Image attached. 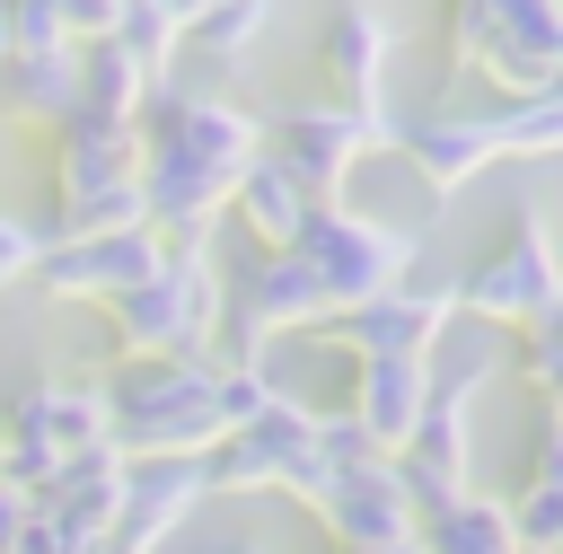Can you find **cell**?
<instances>
[{
  "instance_id": "cell-19",
  "label": "cell",
  "mask_w": 563,
  "mask_h": 554,
  "mask_svg": "<svg viewBox=\"0 0 563 554\" xmlns=\"http://www.w3.org/2000/svg\"><path fill=\"white\" fill-rule=\"evenodd\" d=\"M405 167L422 176V193H466L484 167H493V141H484V114H422L396 132Z\"/></svg>"
},
{
  "instance_id": "cell-30",
  "label": "cell",
  "mask_w": 563,
  "mask_h": 554,
  "mask_svg": "<svg viewBox=\"0 0 563 554\" xmlns=\"http://www.w3.org/2000/svg\"><path fill=\"white\" fill-rule=\"evenodd\" d=\"M528 484H563V413L537 422V448H528Z\"/></svg>"
},
{
  "instance_id": "cell-35",
  "label": "cell",
  "mask_w": 563,
  "mask_h": 554,
  "mask_svg": "<svg viewBox=\"0 0 563 554\" xmlns=\"http://www.w3.org/2000/svg\"><path fill=\"white\" fill-rule=\"evenodd\" d=\"M554 70H563V53H554Z\"/></svg>"
},
{
  "instance_id": "cell-5",
  "label": "cell",
  "mask_w": 563,
  "mask_h": 554,
  "mask_svg": "<svg viewBox=\"0 0 563 554\" xmlns=\"http://www.w3.org/2000/svg\"><path fill=\"white\" fill-rule=\"evenodd\" d=\"M290 255L317 273V290H325L334 317L361 308V299H387L396 281H413V237L387 229V220H369V211H352V202H325V211L299 229Z\"/></svg>"
},
{
  "instance_id": "cell-12",
  "label": "cell",
  "mask_w": 563,
  "mask_h": 554,
  "mask_svg": "<svg viewBox=\"0 0 563 554\" xmlns=\"http://www.w3.org/2000/svg\"><path fill=\"white\" fill-rule=\"evenodd\" d=\"M475 387H484V369H466L457 387H431V405H422V422H413V440H405V457H396V475H405V501H413V528L466 492V448H475Z\"/></svg>"
},
{
  "instance_id": "cell-34",
  "label": "cell",
  "mask_w": 563,
  "mask_h": 554,
  "mask_svg": "<svg viewBox=\"0 0 563 554\" xmlns=\"http://www.w3.org/2000/svg\"><path fill=\"white\" fill-rule=\"evenodd\" d=\"M229 554H273V545H229Z\"/></svg>"
},
{
  "instance_id": "cell-17",
  "label": "cell",
  "mask_w": 563,
  "mask_h": 554,
  "mask_svg": "<svg viewBox=\"0 0 563 554\" xmlns=\"http://www.w3.org/2000/svg\"><path fill=\"white\" fill-rule=\"evenodd\" d=\"M431 361H352V431L369 440V457H405L422 405H431Z\"/></svg>"
},
{
  "instance_id": "cell-26",
  "label": "cell",
  "mask_w": 563,
  "mask_h": 554,
  "mask_svg": "<svg viewBox=\"0 0 563 554\" xmlns=\"http://www.w3.org/2000/svg\"><path fill=\"white\" fill-rule=\"evenodd\" d=\"M273 396H282V378H273V369H220V378H211V413H220V440H229V431H246V422H255Z\"/></svg>"
},
{
  "instance_id": "cell-20",
  "label": "cell",
  "mask_w": 563,
  "mask_h": 554,
  "mask_svg": "<svg viewBox=\"0 0 563 554\" xmlns=\"http://www.w3.org/2000/svg\"><path fill=\"white\" fill-rule=\"evenodd\" d=\"M0 106L26 132H70L79 123V53H9L0 62Z\"/></svg>"
},
{
  "instance_id": "cell-10",
  "label": "cell",
  "mask_w": 563,
  "mask_h": 554,
  "mask_svg": "<svg viewBox=\"0 0 563 554\" xmlns=\"http://www.w3.org/2000/svg\"><path fill=\"white\" fill-rule=\"evenodd\" d=\"M308 519L334 536V554H413V501H405V475H396V457L334 466Z\"/></svg>"
},
{
  "instance_id": "cell-8",
  "label": "cell",
  "mask_w": 563,
  "mask_h": 554,
  "mask_svg": "<svg viewBox=\"0 0 563 554\" xmlns=\"http://www.w3.org/2000/svg\"><path fill=\"white\" fill-rule=\"evenodd\" d=\"M378 149H396V123L387 114H352V106H290L282 123H273V167L325 211L343 185H352V167L361 158H378Z\"/></svg>"
},
{
  "instance_id": "cell-6",
  "label": "cell",
  "mask_w": 563,
  "mask_h": 554,
  "mask_svg": "<svg viewBox=\"0 0 563 554\" xmlns=\"http://www.w3.org/2000/svg\"><path fill=\"white\" fill-rule=\"evenodd\" d=\"M106 440V413H97V396L88 387H70V378H26L18 396H9V413H0V484H18L26 501L79 457V448H97Z\"/></svg>"
},
{
  "instance_id": "cell-21",
  "label": "cell",
  "mask_w": 563,
  "mask_h": 554,
  "mask_svg": "<svg viewBox=\"0 0 563 554\" xmlns=\"http://www.w3.org/2000/svg\"><path fill=\"white\" fill-rule=\"evenodd\" d=\"M229 211L246 220L255 255H290V246H299V229L317 220V202H308V193H299V185L264 158V149H255V158H246V176L229 185Z\"/></svg>"
},
{
  "instance_id": "cell-2",
  "label": "cell",
  "mask_w": 563,
  "mask_h": 554,
  "mask_svg": "<svg viewBox=\"0 0 563 554\" xmlns=\"http://www.w3.org/2000/svg\"><path fill=\"white\" fill-rule=\"evenodd\" d=\"M211 352H167V361H114L88 396L106 413V448L123 466L141 457H211L220 448V413H211Z\"/></svg>"
},
{
  "instance_id": "cell-3",
  "label": "cell",
  "mask_w": 563,
  "mask_h": 554,
  "mask_svg": "<svg viewBox=\"0 0 563 554\" xmlns=\"http://www.w3.org/2000/svg\"><path fill=\"white\" fill-rule=\"evenodd\" d=\"M220 264L211 246H167V264L106 299V334H114V361H167V352H211V325H220Z\"/></svg>"
},
{
  "instance_id": "cell-29",
  "label": "cell",
  "mask_w": 563,
  "mask_h": 554,
  "mask_svg": "<svg viewBox=\"0 0 563 554\" xmlns=\"http://www.w3.org/2000/svg\"><path fill=\"white\" fill-rule=\"evenodd\" d=\"M35 255H44V229H35V220H18V211H0V281L35 273Z\"/></svg>"
},
{
  "instance_id": "cell-36",
  "label": "cell",
  "mask_w": 563,
  "mask_h": 554,
  "mask_svg": "<svg viewBox=\"0 0 563 554\" xmlns=\"http://www.w3.org/2000/svg\"><path fill=\"white\" fill-rule=\"evenodd\" d=\"M106 554H114V545H106Z\"/></svg>"
},
{
  "instance_id": "cell-11",
  "label": "cell",
  "mask_w": 563,
  "mask_h": 554,
  "mask_svg": "<svg viewBox=\"0 0 563 554\" xmlns=\"http://www.w3.org/2000/svg\"><path fill=\"white\" fill-rule=\"evenodd\" d=\"M158 264H167V246H158L150 229H114V237H62V246H44L26 281H35L53 308H106V299L141 290Z\"/></svg>"
},
{
  "instance_id": "cell-25",
  "label": "cell",
  "mask_w": 563,
  "mask_h": 554,
  "mask_svg": "<svg viewBox=\"0 0 563 554\" xmlns=\"http://www.w3.org/2000/svg\"><path fill=\"white\" fill-rule=\"evenodd\" d=\"M106 44H123V53H132V62H141L150 79H176V44H185V35H176V18H167L158 0H123V9H114V35H106Z\"/></svg>"
},
{
  "instance_id": "cell-18",
  "label": "cell",
  "mask_w": 563,
  "mask_h": 554,
  "mask_svg": "<svg viewBox=\"0 0 563 554\" xmlns=\"http://www.w3.org/2000/svg\"><path fill=\"white\" fill-rule=\"evenodd\" d=\"M229 317H246L273 343V334H317L334 308H325V290H317V273L299 255H255L238 273V290H229Z\"/></svg>"
},
{
  "instance_id": "cell-27",
  "label": "cell",
  "mask_w": 563,
  "mask_h": 554,
  "mask_svg": "<svg viewBox=\"0 0 563 554\" xmlns=\"http://www.w3.org/2000/svg\"><path fill=\"white\" fill-rule=\"evenodd\" d=\"M264 26H273V0H211V9L194 18V44H211V53H246Z\"/></svg>"
},
{
  "instance_id": "cell-13",
  "label": "cell",
  "mask_w": 563,
  "mask_h": 554,
  "mask_svg": "<svg viewBox=\"0 0 563 554\" xmlns=\"http://www.w3.org/2000/svg\"><path fill=\"white\" fill-rule=\"evenodd\" d=\"M308 422H317V405H299L290 387L246 422V431H229L211 457H202V492H220V501H246V492H282L299 466H308Z\"/></svg>"
},
{
  "instance_id": "cell-32",
  "label": "cell",
  "mask_w": 563,
  "mask_h": 554,
  "mask_svg": "<svg viewBox=\"0 0 563 554\" xmlns=\"http://www.w3.org/2000/svg\"><path fill=\"white\" fill-rule=\"evenodd\" d=\"M528 352H563V290H554V308L528 325Z\"/></svg>"
},
{
  "instance_id": "cell-28",
  "label": "cell",
  "mask_w": 563,
  "mask_h": 554,
  "mask_svg": "<svg viewBox=\"0 0 563 554\" xmlns=\"http://www.w3.org/2000/svg\"><path fill=\"white\" fill-rule=\"evenodd\" d=\"M35 9L53 18V35H62L70 53H88V44L114 35V9H123V0H35Z\"/></svg>"
},
{
  "instance_id": "cell-14",
  "label": "cell",
  "mask_w": 563,
  "mask_h": 554,
  "mask_svg": "<svg viewBox=\"0 0 563 554\" xmlns=\"http://www.w3.org/2000/svg\"><path fill=\"white\" fill-rule=\"evenodd\" d=\"M202 457H141L123 466V501H114V554H158L194 510H202Z\"/></svg>"
},
{
  "instance_id": "cell-15",
  "label": "cell",
  "mask_w": 563,
  "mask_h": 554,
  "mask_svg": "<svg viewBox=\"0 0 563 554\" xmlns=\"http://www.w3.org/2000/svg\"><path fill=\"white\" fill-rule=\"evenodd\" d=\"M114 501H123V457L97 440V448H79V457L35 492V519H44L70 554H106V536H114Z\"/></svg>"
},
{
  "instance_id": "cell-33",
  "label": "cell",
  "mask_w": 563,
  "mask_h": 554,
  "mask_svg": "<svg viewBox=\"0 0 563 554\" xmlns=\"http://www.w3.org/2000/svg\"><path fill=\"white\" fill-rule=\"evenodd\" d=\"M0 62H9V0H0Z\"/></svg>"
},
{
  "instance_id": "cell-31",
  "label": "cell",
  "mask_w": 563,
  "mask_h": 554,
  "mask_svg": "<svg viewBox=\"0 0 563 554\" xmlns=\"http://www.w3.org/2000/svg\"><path fill=\"white\" fill-rule=\"evenodd\" d=\"M519 378L545 396V413H563V352H519Z\"/></svg>"
},
{
  "instance_id": "cell-4",
  "label": "cell",
  "mask_w": 563,
  "mask_h": 554,
  "mask_svg": "<svg viewBox=\"0 0 563 554\" xmlns=\"http://www.w3.org/2000/svg\"><path fill=\"white\" fill-rule=\"evenodd\" d=\"M114 229H141V149H132V132H106V123L53 132V229H44V246L114 237Z\"/></svg>"
},
{
  "instance_id": "cell-1",
  "label": "cell",
  "mask_w": 563,
  "mask_h": 554,
  "mask_svg": "<svg viewBox=\"0 0 563 554\" xmlns=\"http://www.w3.org/2000/svg\"><path fill=\"white\" fill-rule=\"evenodd\" d=\"M132 149H141V229L158 246H202L211 220L229 211V185L264 149V132H255V114L158 79L132 114Z\"/></svg>"
},
{
  "instance_id": "cell-22",
  "label": "cell",
  "mask_w": 563,
  "mask_h": 554,
  "mask_svg": "<svg viewBox=\"0 0 563 554\" xmlns=\"http://www.w3.org/2000/svg\"><path fill=\"white\" fill-rule=\"evenodd\" d=\"M158 79L123 53V44H88L79 53V123H106V132H132V114H141V97H150Z\"/></svg>"
},
{
  "instance_id": "cell-16",
  "label": "cell",
  "mask_w": 563,
  "mask_h": 554,
  "mask_svg": "<svg viewBox=\"0 0 563 554\" xmlns=\"http://www.w3.org/2000/svg\"><path fill=\"white\" fill-rule=\"evenodd\" d=\"M387 53H396V18H387L378 0H334V18H325V79H334V106L387 114Z\"/></svg>"
},
{
  "instance_id": "cell-9",
  "label": "cell",
  "mask_w": 563,
  "mask_h": 554,
  "mask_svg": "<svg viewBox=\"0 0 563 554\" xmlns=\"http://www.w3.org/2000/svg\"><path fill=\"white\" fill-rule=\"evenodd\" d=\"M449 317H457L449 281H396L387 299H361V308L325 317L317 334L334 352H352V361H431V343L449 334Z\"/></svg>"
},
{
  "instance_id": "cell-23",
  "label": "cell",
  "mask_w": 563,
  "mask_h": 554,
  "mask_svg": "<svg viewBox=\"0 0 563 554\" xmlns=\"http://www.w3.org/2000/svg\"><path fill=\"white\" fill-rule=\"evenodd\" d=\"M413 545H422V554H519L510 510L484 501V492H457L449 510H431V519L413 528Z\"/></svg>"
},
{
  "instance_id": "cell-7",
  "label": "cell",
  "mask_w": 563,
  "mask_h": 554,
  "mask_svg": "<svg viewBox=\"0 0 563 554\" xmlns=\"http://www.w3.org/2000/svg\"><path fill=\"white\" fill-rule=\"evenodd\" d=\"M449 290H457V317H484V325H519V334H528V325L554 308V290H563V255H554V237H545V211L519 202L510 229H501V246H484Z\"/></svg>"
},
{
  "instance_id": "cell-24",
  "label": "cell",
  "mask_w": 563,
  "mask_h": 554,
  "mask_svg": "<svg viewBox=\"0 0 563 554\" xmlns=\"http://www.w3.org/2000/svg\"><path fill=\"white\" fill-rule=\"evenodd\" d=\"M484 141H493V158H563V88L484 114Z\"/></svg>"
}]
</instances>
